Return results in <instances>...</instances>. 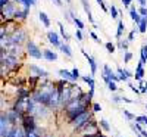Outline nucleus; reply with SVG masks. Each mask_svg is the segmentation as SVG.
Returning a JSON list of instances; mask_svg holds the SVG:
<instances>
[{"instance_id": "423d86ee", "label": "nucleus", "mask_w": 147, "mask_h": 137, "mask_svg": "<svg viewBox=\"0 0 147 137\" xmlns=\"http://www.w3.org/2000/svg\"><path fill=\"white\" fill-rule=\"evenodd\" d=\"M47 39H49V43L53 44L55 47H60V46H62V43H60V40H59V35L56 33H53V31L47 33Z\"/></svg>"}, {"instance_id": "1a4fd4ad", "label": "nucleus", "mask_w": 147, "mask_h": 137, "mask_svg": "<svg viewBox=\"0 0 147 137\" xmlns=\"http://www.w3.org/2000/svg\"><path fill=\"white\" fill-rule=\"evenodd\" d=\"M30 69H31V72H34V75L40 77V78H47V77H49V72H46L44 69L38 68L37 65H31V66H30Z\"/></svg>"}, {"instance_id": "4c0bfd02", "label": "nucleus", "mask_w": 147, "mask_h": 137, "mask_svg": "<svg viewBox=\"0 0 147 137\" xmlns=\"http://www.w3.org/2000/svg\"><path fill=\"white\" fill-rule=\"evenodd\" d=\"M102 111V106L99 103H93V112H100Z\"/></svg>"}, {"instance_id": "58836bf2", "label": "nucleus", "mask_w": 147, "mask_h": 137, "mask_svg": "<svg viewBox=\"0 0 147 137\" xmlns=\"http://www.w3.org/2000/svg\"><path fill=\"white\" fill-rule=\"evenodd\" d=\"M72 74H74V77H75L77 80L81 77V75H80V71H78V68H74V69H72Z\"/></svg>"}, {"instance_id": "5fc2aeb1", "label": "nucleus", "mask_w": 147, "mask_h": 137, "mask_svg": "<svg viewBox=\"0 0 147 137\" xmlns=\"http://www.w3.org/2000/svg\"><path fill=\"white\" fill-rule=\"evenodd\" d=\"M35 2H37V0H35Z\"/></svg>"}, {"instance_id": "49530a36", "label": "nucleus", "mask_w": 147, "mask_h": 137, "mask_svg": "<svg viewBox=\"0 0 147 137\" xmlns=\"http://www.w3.org/2000/svg\"><path fill=\"white\" fill-rule=\"evenodd\" d=\"M147 3V0H140V6H146Z\"/></svg>"}, {"instance_id": "f704fd0d", "label": "nucleus", "mask_w": 147, "mask_h": 137, "mask_svg": "<svg viewBox=\"0 0 147 137\" xmlns=\"http://www.w3.org/2000/svg\"><path fill=\"white\" fill-rule=\"evenodd\" d=\"M138 30H136V28H134L129 34H128V41H134V39H136V33H137Z\"/></svg>"}, {"instance_id": "4be33fe9", "label": "nucleus", "mask_w": 147, "mask_h": 137, "mask_svg": "<svg viewBox=\"0 0 147 137\" xmlns=\"http://www.w3.org/2000/svg\"><path fill=\"white\" fill-rule=\"evenodd\" d=\"M109 14H110V16H112L113 19H116V18L119 16V12H118V9L115 7V5H110V6H109Z\"/></svg>"}, {"instance_id": "9d476101", "label": "nucleus", "mask_w": 147, "mask_h": 137, "mask_svg": "<svg viewBox=\"0 0 147 137\" xmlns=\"http://www.w3.org/2000/svg\"><path fill=\"white\" fill-rule=\"evenodd\" d=\"M15 12H16V9H15V6L12 5V3H9L7 6H5L3 9H2V16L5 18V16H13L15 15Z\"/></svg>"}, {"instance_id": "c756f323", "label": "nucleus", "mask_w": 147, "mask_h": 137, "mask_svg": "<svg viewBox=\"0 0 147 137\" xmlns=\"http://www.w3.org/2000/svg\"><path fill=\"white\" fill-rule=\"evenodd\" d=\"M35 3H37L35 0H22V5L25 6L27 9H30V7H31V6H34Z\"/></svg>"}, {"instance_id": "72a5a7b5", "label": "nucleus", "mask_w": 147, "mask_h": 137, "mask_svg": "<svg viewBox=\"0 0 147 137\" xmlns=\"http://www.w3.org/2000/svg\"><path fill=\"white\" fill-rule=\"evenodd\" d=\"M75 39H77L78 41H82V39H84V37H82V30H78V28H77V31H75Z\"/></svg>"}, {"instance_id": "9b49d317", "label": "nucleus", "mask_w": 147, "mask_h": 137, "mask_svg": "<svg viewBox=\"0 0 147 137\" xmlns=\"http://www.w3.org/2000/svg\"><path fill=\"white\" fill-rule=\"evenodd\" d=\"M7 118H9L10 125L13 127V125H16V121H18V118H21V115L18 114V112H16L15 109H12V111H9V112H7Z\"/></svg>"}, {"instance_id": "f257e3e1", "label": "nucleus", "mask_w": 147, "mask_h": 137, "mask_svg": "<svg viewBox=\"0 0 147 137\" xmlns=\"http://www.w3.org/2000/svg\"><path fill=\"white\" fill-rule=\"evenodd\" d=\"M21 121H22V127H24V130H25L27 133L37 130V124H35V118H34V115H31V114L22 115V117H21Z\"/></svg>"}, {"instance_id": "a18cd8bd", "label": "nucleus", "mask_w": 147, "mask_h": 137, "mask_svg": "<svg viewBox=\"0 0 147 137\" xmlns=\"http://www.w3.org/2000/svg\"><path fill=\"white\" fill-rule=\"evenodd\" d=\"M90 35H91V37H93V39H94V41H97V43H99V41H100V40H99V37H97V35H96L94 33H90Z\"/></svg>"}, {"instance_id": "603ef678", "label": "nucleus", "mask_w": 147, "mask_h": 137, "mask_svg": "<svg viewBox=\"0 0 147 137\" xmlns=\"http://www.w3.org/2000/svg\"><path fill=\"white\" fill-rule=\"evenodd\" d=\"M15 2H18V3H22V0H15Z\"/></svg>"}, {"instance_id": "3c124183", "label": "nucleus", "mask_w": 147, "mask_h": 137, "mask_svg": "<svg viewBox=\"0 0 147 137\" xmlns=\"http://www.w3.org/2000/svg\"><path fill=\"white\" fill-rule=\"evenodd\" d=\"M102 2H103V0H97V3H99V5H100V3H102Z\"/></svg>"}, {"instance_id": "2f4dec72", "label": "nucleus", "mask_w": 147, "mask_h": 137, "mask_svg": "<svg viewBox=\"0 0 147 137\" xmlns=\"http://www.w3.org/2000/svg\"><path fill=\"white\" fill-rule=\"evenodd\" d=\"M131 59H132V53L128 52V50H125V52H124V62H125V64H128Z\"/></svg>"}, {"instance_id": "c9c22d12", "label": "nucleus", "mask_w": 147, "mask_h": 137, "mask_svg": "<svg viewBox=\"0 0 147 137\" xmlns=\"http://www.w3.org/2000/svg\"><path fill=\"white\" fill-rule=\"evenodd\" d=\"M138 12H140V15H141V16H147V7H146V6H141Z\"/></svg>"}, {"instance_id": "5701e85b", "label": "nucleus", "mask_w": 147, "mask_h": 137, "mask_svg": "<svg viewBox=\"0 0 147 137\" xmlns=\"http://www.w3.org/2000/svg\"><path fill=\"white\" fill-rule=\"evenodd\" d=\"M81 78H82L84 83L88 84V87H94V85H96V84H94V80H93V75H82Z\"/></svg>"}, {"instance_id": "20e7f679", "label": "nucleus", "mask_w": 147, "mask_h": 137, "mask_svg": "<svg viewBox=\"0 0 147 137\" xmlns=\"http://www.w3.org/2000/svg\"><path fill=\"white\" fill-rule=\"evenodd\" d=\"M9 118H7V114H2L0 117V137H7L9 133H10V128H9Z\"/></svg>"}, {"instance_id": "4468645a", "label": "nucleus", "mask_w": 147, "mask_h": 137, "mask_svg": "<svg viewBox=\"0 0 147 137\" xmlns=\"http://www.w3.org/2000/svg\"><path fill=\"white\" fill-rule=\"evenodd\" d=\"M82 2V6H84V10H85V14L88 15V21L91 22V24H94V18H93V15H91V9H90V3L87 2V0H81Z\"/></svg>"}, {"instance_id": "f3484780", "label": "nucleus", "mask_w": 147, "mask_h": 137, "mask_svg": "<svg viewBox=\"0 0 147 137\" xmlns=\"http://www.w3.org/2000/svg\"><path fill=\"white\" fill-rule=\"evenodd\" d=\"M43 52H44V59H47V60L53 62V60L57 59V55L55 52H52V50H43Z\"/></svg>"}, {"instance_id": "79ce46f5", "label": "nucleus", "mask_w": 147, "mask_h": 137, "mask_svg": "<svg viewBox=\"0 0 147 137\" xmlns=\"http://www.w3.org/2000/svg\"><path fill=\"white\" fill-rule=\"evenodd\" d=\"M122 102H125V103H136L134 100H131V99H128V97H122Z\"/></svg>"}, {"instance_id": "c85d7f7f", "label": "nucleus", "mask_w": 147, "mask_h": 137, "mask_svg": "<svg viewBox=\"0 0 147 137\" xmlns=\"http://www.w3.org/2000/svg\"><path fill=\"white\" fill-rule=\"evenodd\" d=\"M122 114H124V117L127 118V119H136V115H134V114H131V112L129 111H127V109H124V111H122Z\"/></svg>"}, {"instance_id": "7ed1b4c3", "label": "nucleus", "mask_w": 147, "mask_h": 137, "mask_svg": "<svg viewBox=\"0 0 147 137\" xmlns=\"http://www.w3.org/2000/svg\"><path fill=\"white\" fill-rule=\"evenodd\" d=\"M27 53L31 56V58H34V59H41V58H44V52H41V49L37 46L34 41H27Z\"/></svg>"}, {"instance_id": "a878e982", "label": "nucleus", "mask_w": 147, "mask_h": 137, "mask_svg": "<svg viewBox=\"0 0 147 137\" xmlns=\"http://www.w3.org/2000/svg\"><path fill=\"white\" fill-rule=\"evenodd\" d=\"M72 21H74V24L77 25L78 30H84V22H82L81 19H78L77 16H72Z\"/></svg>"}, {"instance_id": "ea45409f", "label": "nucleus", "mask_w": 147, "mask_h": 137, "mask_svg": "<svg viewBox=\"0 0 147 137\" xmlns=\"http://www.w3.org/2000/svg\"><path fill=\"white\" fill-rule=\"evenodd\" d=\"M129 87H131V90H132L134 93H136V94L141 93V92H140V89H137V87H134V84H131V83H129Z\"/></svg>"}, {"instance_id": "de8ad7c7", "label": "nucleus", "mask_w": 147, "mask_h": 137, "mask_svg": "<svg viewBox=\"0 0 147 137\" xmlns=\"http://www.w3.org/2000/svg\"><path fill=\"white\" fill-rule=\"evenodd\" d=\"M53 2H55L57 6H62V2H60V0H53Z\"/></svg>"}, {"instance_id": "39448f33", "label": "nucleus", "mask_w": 147, "mask_h": 137, "mask_svg": "<svg viewBox=\"0 0 147 137\" xmlns=\"http://www.w3.org/2000/svg\"><path fill=\"white\" fill-rule=\"evenodd\" d=\"M22 40H25V31L18 30V31H15L13 34L10 35V39H9L6 46H18V43H21Z\"/></svg>"}, {"instance_id": "0eeeda50", "label": "nucleus", "mask_w": 147, "mask_h": 137, "mask_svg": "<svg viewBox=\"0 0 147 137\" xmlns=\"http://www.w3.org/2000/svg\"><path fill=\"white\" fill-rule=\"evenodd\" d=\"M81 53L85 56V59L88 60V65H90V68H91V75H94V74L97 72V62L94 60V58H91V56H88V53L85 52V50H81Z\"/></svg>"}, {"instance_id": "a19ab883", "label": "nucleus", "mask_w": 147, "mask_h": 137, "mask_svg": "<svg viewBox=\"0 0 147 137\" xmlns=\"http://www.w3.org/2000/svg\"><path fill=\"white\" fill-rule=\"evenodd\" d=\"M112 100H113L115 103H119V102H122V97H119V96H113V97H112Z\"/></svg>"}, {"instance_id": "473e14b6", "label": "nucleus", "mask_w": 147, "mask_h": 137, "mask_svg": "<svg viewBox=\"0 0 147 137\" xmlns=\"http://www.w3.org/2000/svg\"><path fill=\"white\" fill-rule=\"evenodd\" d=\"M107 89H109L110 92H116V90H118L116 81H110V83H107Z\"/></svg>"}, {"instance_id": "6ab92c4d", "label": "nucleus", "mask_w": 147, "mask_h": 137, "mask_svg": "<svg viewBox=\"0 0 147 137\" xmlns=\"http://www.w3.org/2000/svg\"><path fill=\"white\" fill-rule=\"evenodd\" d=\"M57 25H59V30H60V35H62V39H63L65 41H69V35H68V33L65 31L63 24H62V22H57Z\"/></svg>"}, {"instance_id": "cd10ccee", "label": "nucleus", "mask_w": 147, "mask_h": 137, "mask_svg": "<svg viewBox=\"0 0 147 137\" xmlns=\"http://www.w3.org/2000/svg\"><path fill=\"white\" fill-rule=\"evenodd\" d=\"M140 60H143L144 64L147 62V46H143L141 47V59Z\"/></svg>"}, {"instance_id": "864d4df0", "label": "nucleus", "mask_w": 147, "mask_h": 137, "mask_svg": "<svg viewBox=\"0 0 147 137\" xmlns=\"http://www.w3.org/2000/svg\"><path fill=\"white\" fill-rule=\"evenodd\" d=\"M146 108H147V103H146Z\"/></svg>"}, {"instance_id": "e433bc0d", "label": "nucleus", "mask_w": 147, "mask_h": 137, "mask_svg": "<svg viewBox=\"0 0 147 137\" xmlns=\"http://www.w3.org/2000/svg\"><path fill=\"white\" fill-rule=\"evenodd\" d=\"M27 137H40V134L37 133V130H34V131H30V133H27Z\"/></svg>"}, {"instance_id": "bb28decb", "label": "nucleus", "mask_w": 147, "mask_h": 137, "mask_svg": "<svg viewBox=\"0 0 147 137\" xmlns=\"http://www.w3.org/2000/svg\"><path fill=\"white\" fill-rule=\"evenodd\" d=\"M105 47H106V50H107L109 53H115V50H116V47H115V44H113V43H110V41L105 43Z\"/></svg>"}, {"instance_id": "aec40b11", "label": "nucleus", "mask_w": 147, "mask_h": 137, "mask_svg": "<svg viewBox=\"0 0 147 137\" xmlns=\"http://www.w3.org/2000/svg\"><path fill=\"white\" fill-rule=\"evenodd\" d=\"M147 31V16H143L141 22L138 24V33H146Z\"/></svg>"}, {"instance_id": "c03bdc74", "label": "nucleus", "mask_w": 147, "mask_h": 137, "mask_svg": "<svg viewBox=\"0 0 147 137\" xmlns=\"http://www.w3.org/2000/svg\"><path fill=\"white\" fill-rule=\"evenodd\" d=\"M128 43L129 41H124V43H122V50H128Z\"/></svg>"}, {"instance_id": "6e6d98bb", "label": "nucleus", "mask_w": 147, "mask_h": 137, "mask_svg": "<svg viewBox=\"0 0 147 137\" xmlns=\"http://www.w3.org/2000/svg\"><path fill=\"white\" fill-rule=\"evenodd\" d=\"M68 2H69V0H68Z\"/></svg>"}, {"instance_id": "412c9836", "label": "nucleus", "mask_w": 147, "mask_h": 137, "mask_svg": "<svg viewBox=\"0 0 147 137\" xmlns=\"http://www.w3.org/2000/svg\"><path fill=\"white\" fill-rule=\"evenodd\" d=\"M116 74L119 75V80H121V81H128V75H127L125 71L122 69L121 66H118V68H116Z\"/></svg>"}, {"instance_id": "b1692460", "label": "nucleus", "mask_w": 147, "mask_h": 137, "mask_svg": "<svg viewBox=\"0 0 147 137\" xmlns=\"http://www.w3.org/2000/svg\"><path fill=\"white\" fill-rule=\"evenodd\" d=\"M125 25H124V22L122 21H118V30H116V39H121V35H122V31H124Z\"/></svg>"}, {"instance_id": "09e8293b", "label": "nucleus", "mask_w": 147, "mask_h": 137, "mask_svg": "<svg viewBox=\"0 0 147 137\" xmlns=\"http://www.w3.org/2000/svg\"><path fill=\"white\" fill-rule=\"evenodd\" d=\"M97 137H106V136H103L102 131H97Z\"/></svg>"}, {"instance_id": "6e6552de", "label": "nucleus", "mask_w": 147, "mask_h": 137, "mask_svg": "<svg viewBox=\"0 0 147 137\" xmlns=\"http://www.w3.org/2000/svg\"><path fill=\"white\" fill-rule=\"evenodd\" d=\"M59 75L62 77L63 80H66V81H71V83H75V81H77V78L74 77L72 71H68V69H59Z\"/></svg>"}, {"instance_id": "ddd939ff", "label": "nucleus", "mask_w": 147, "mask_h": 137, "mask_svg": "<svg viewBox=\"0 0 147 137\" xmlns=\"http://www.w3.org/2000/svg\"><path fill=\"white\" fill-rule=\"evenodd\" d=\"M129 15H131V19L134 21V22H136L137 24V25H138V24L141 22V15H140V12L138 10H136V7H131L129 9Z\"/></svg>"}, {"instance_id": "f8f14e48", "label": "nucleus", "mask_w": 147, "mask_h": 137, "mask_svg": "<svg viewBox=\"0 0 147 137\" xmlns=\"http://www.w3.org/2000/svg\"><path fill=\"white\" fill-rule=\"evenodd\" d=\"M143 65H144V62L140 60V62H138V65H137V69H136V74H134V78H136L137 81H141V80H143V75H144Z\"/></svg>"}, {"instance_id": "393cba45", "label": "nucleus", "mask_w": 147, "mask_h": 137, "mask_svg": "<svg viewBox=\"0 0 147 137\" xmlns=\"http://www.w3.org/2000/svg\"><path fill=\"white\" fill-rule=\"evenodd\" d=\"M99 125H100V128H103L105 131H110V125H109V122H107L106 119H100V121H99Z\"/></svg>"}, {"instance_id": "2eb2a0df", "label": "nucleus", "mask_w": 147, "mask_h": 137, "mask_svg": "<svg viewBox=\"0 0 147 137\" xmlns=\"http://www.w3.org/2000/svg\"><path fill=\"white\" fill-rule=\"evenodd\" d=\"M30 9H24V10H16L15 12V15H13V18H16V19H25L27 16H28V14H30V12H28Z\"/></svg>"}, {"instance_id": "a211bd4d", "label": "nucleus", "mask_w": 147, "mask_h": 137, "mask_svg": "<svg viewBox=\"0 0 147 137\" xmlns=\"http://www.w3.org/2000/svg\"><path fill=\"white\" fill-rule=\"evenodd\" d=\"M40 21L43 22V25L46 27V28H49V27H50V19H49V16L44 14V12H40Z\"/></svg>"}, {"instance_id": "dca6fc26", "label": "nucleus", "mask_w": 147, "mask_h": 137, "mask_svg": "<svg viewBox=\"0 0 147 137\" xmlns=\"http://www.w3.org/2000/svg\"><path fill=\"white\" fill-rule=\"evenodd\" d=\"M59 49H60V52H62L63 55H66L68 58H72V50H71L69 44H66V43H62V46H60Z\"/></svg>"}, {"instance_id": "8fccbe9b", "label": "nucleus", "mask_w": 147, "mask_h": 137, "mask_svg": "<svg viewBox=\"0 0 147 137\" xmlns=\"http://www.w3.org/2000/svg\"><path fill=\"white\" fill-rule=\"evenodd\" d=\"M141 134H143L144 137H147V131H146V130H143V131H141Z\"/></svg>"}, {"instance_id": "f03ea898", "label": "nucleus", "mask_w": 147, "mask_h": 137, "mask_svg": "<svg viewBox=\"0 0 147 137\" xmlns=\"http://www.w3.org/2000/svg\"><path fill=\"white\" fill-rule=\"evenodd\" d=\"M88 121H90V114H88V111H85V112H82V114H80L78 117L74 118V119L71 121V124L74 125V128L81 130Z\"/></svg>"}, {"instance_id": "7c9ffc66", "label": "nucleus", "mask_w": 147, "mask_h": 137, "mask_svg": "<svg viewBox=\"0 0 147 137\" xmlns=\"http://www.w3.org/2000/svg\"><path fill=\"white\" fill-rule=\"evenodd\" d=\"M136 122H141V124H144V125H147V117L146 115H138V117H136Z\"/></svg>"}, {"instance_id": "37998d69", "label": "nucleus", "mask_w": 147, "mask_h": 137, "mask_svg": "<svg viewBox=\"0 0 147 137\" xmlns=\"http://www.w3.org/2000/svg\"><path fill=\"white\" fill-rule=\"evenodd\" d=\"M131 2H132V0H122V5H124L125 7H128L131 5Z\"/></svg>"}]
</instances>
